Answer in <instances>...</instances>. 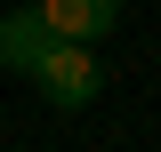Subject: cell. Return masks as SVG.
<instances>
[{"label": "cell", "instance_id": "cell-1", "mask_svg": "<svg viewBox=\"0 0 161 152\" xmlns=\"http://www.w3.org/2000/svg\"><path fill=\"white\" fill-rule=\"evenodd\" d=\"M32 88L48 96L57 112H80V104L105 96V64H97L89 40H48V48L32 56Z\"/></svg>", "mask_w": 161, "mask_h": 152}, {"label": "cell", "instance_id": "cell-3", "mask_svg": "<svg viewBox=\"0 0 161 152\" xmlns=\"http://www.w3.org/2000/svg\"><path fill=\"white\" fill-rule=\"evenodd\" d=\"M40 48H48V24H40L32 8H8V16H0V64H8V72H32Z\"/></svg>", "mask_w": 161, "mask_h": 152}, {"label": "cell", "instance_id": "cell-2", "mask_svg": "<svg viewBox=\"0 0 161 152\" xmlns=\"http://www.w3.org/2000/svg\"><path fill=\"white\" fill-rule=\"evenodd\" d=\"M32 16L48 24V40H89V48H97V40L121 24V0H40Z\"/></svg>", "mask_w": 161, "mask_h": 152}]
</instances>
